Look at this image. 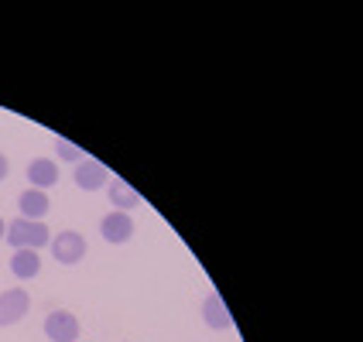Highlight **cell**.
Segmentation results:
<instances>
[{
	"label": "cell",
	"mask_w": 363,
	"mask_h": 342,
	"mask_svg": "<svg viewBox=\"0 0 363 342\" xmlns=\"http://www.w3.org/2000/svg\"><path fill=\"white\" fill-rule=\"evenodd\" d=\"M4 240L11 243L14 250H41L45 243H52V233H48V226L45 220H14L7 222V233H4Z\"/></svg>",
	"instance_id": "1"
},
{
	"label": "cell",
	"mask_w": 363,
	"mask_h": 342,
	"mask_svg": "<svg viewBox=\"0 0 363 342\" xmlns=\"http://www.w3.org/2000/svg\"><path fill=\"white\" fill-rule=\"evenodd\" d=\"M45 339L48 342H76L79 339V319L69 308H55L45 319Z\"/></svg>",
	"instance_id": "2"
},
{
	"label": "cell",
	"mask_w": 363,
	"mask_h": 342,
	"mask_svg": "<svg viewBox=\"0 0 363 342\" xmlns=\"http://www.w3.org/2000/svg\"><path fill=\"white\" fill-rule=\"evenodd\" d=\"M52 257H55L62 267L79 263L82 257H86V240H82V233H76V229H62L59 236H52Z\"/></svg>",
	"instance_id": "3"
},
{
	"label": "cell",
	"mask_w": 363,
	"mask_h": 342,
	"mask_svg": "<svg viewBox=\"0 0 363 342\" xmlns=\"http://www.w3.org/2000/svg\"><path fill=\"white\" fill-rule=\"evenodd\" d=\"M28 312H31V295H28V291H21V287L0 291V329L18 325Z\"/></svg>",
	"instance_id": "4"
},
{
	"label": "cell",
	"mask_w": 363,
	"mask_h": 342,
	"mask_svg": "<svg viewBox=\"0 0 363 342\" xmlns=\"http://www.w3.org/2000/svg\"><path fill=\"white\" fill-rule=\"evenodd\" d=\"M76 185H79L82 192H100V188H106L110 185V168L103 161H96V158H82L79 164H76Z\"/></svg>",
	"instance_id": "5"
},
{
	"label": "cell",
	"mask_w": 363,
	"mask_h": 342,
	"mask_svg": "<svg viewBox=\"0 0 363 342\" xmlns=\"http://www.w3.org/2000/svg\"><path fill=\"white\" fill-rule=\"evenodd\" d=\"M100 233L106 243H113V246H121L134 236V216L130 212H106L100 220Z\"/></svg>",
	"instance_id": "6"
},
{
	"label": "cell",
	"mask_w": 363,
	"mask_h": 342,
	"mask_svg": "<svg viewBox=\"0 0 363 342\" xmlns=\"http://www.w3.org/2000/svg\"><path fill=\"white\" fill-rule=\"evenodd\" d=\"M202 322L209 325L213 332H223V329L233 325V315H230V308H226L220 295H206L202 298Z\"/></svg>",
	"instance_id": "7"
},
{
	"label": "cell",
	"mask_w": 363,
	"mask_h": 342,
	"mask_svg": "<svg viewBox=\"0 0 363 342\" xmlns=\"http://www.w3.org/2000/svg\"><path fill=\"white\" fill-rule=\"evenodd\" d=\"M52 209V202H48V192H38V188H24L18 195V212L21 220H45V212Z\"/></svg>",
	"instance_id": "8"
},
{
	"label": "cell",
	"mask_w": 363,
	"mask_h": 342,
	"mask_svg": "<svg viewBox=\"0 0 363 342\" xmlns=\"http://www.w3.org/2000/svg\"><path fill=\"white\" fill-rule=\"evenodd\" d=\"M106 195H110V202H113V209H117V212H130V209H138V205L144 202L141 192H138L134 185H127L123 178H110Z\"/></svg>",
	"instance_id": "9"
},
{
	"label": "cell",
	"mask_w": 363,
	"mask_h": 342,
	"mask_svg": "<svg viewBox=\"0 0 363 342\" xmlns=\"http://www.w3.org/2000/svg\"><path fill=\"white\" fill-rule=\"evenodd\" d=\"M55 181H59V164L52 161V158H35V161L28 164V185L31 188L48 192Z\"/></svg>",
	"instance_id": "10"
},
{
	"label": "cell",
	"mask_w": 363,
	"mask_h": 342,
	"mask_svg": "<svg viewBox=\"0 0 363 342\" xmlns=\"http://www.w3.org/2000/svg\"><path fill=\"white\" fill-rule=\"evenodd\" d=\"M38 270H41L38 250H14V253H11V274H14V278L31 281V278H38Z\"/></svg>",
	"instance_id": "11"
},
{
	"label": "cell",
	"mask_w": 363,
	"mask_h": 342,
	"mask_svg": "<svg viewBox=\"0 0 363 342\" xmlns=\"http://www.w3.org/2000/svg\"><path fill=\"white\" fill-rule=\"evenodd\" d=\"M55 154H59V158H65V161H76V164H79L82 158H89V154H82L76 144L62 141V137H55Z\"/></svg>",
	"instance_id": "12"
},
{
	"label": "cell",
	"mask_w": 363,
	"mask_h": 342,
	"mask_svg": "<svg viewBox=\"0 0 363 342\" xmlns=\"http://www.w3.org/2000/svg\"><path fill=\"white\" fill-rule=\"evenodd\" d=\"M7 175H11V161H7V158H4V151H0V181L7 178Z\"/></svg>",
	"instance_id": "13"
},
{
	"label": "cell",
	"mask_w": 363,
	"mask_h": 342,
	"mask_svg": "<svg viewBox=\"0 0 363 342\" xmlns=\"http://www.w3.org/2000/svg\"><path fill=\"white\" fill-rule=\"evenodd\" d=\"M4 233H7V222H4V216H0V240H4Z\"/></svg>",
	"instance_id": "14"
}]
</instances>
